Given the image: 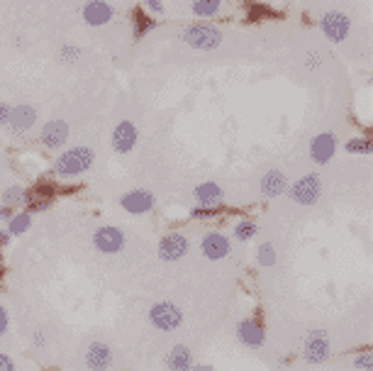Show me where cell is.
Here are the masks:
<instances>
[{
    "label": "cell",
    "mask_w": 373,
    "mask_h": 371,
    "mask_svg": "<svg viewBox=\"0 0 373 371\" xmlns=\"http://www.w3.org/2000/svg\"><path fill=\"white\" fill-rule=\"evenodd\" d=\"M93 164H96V149L78 145V147H69L66 151H61V154L56 156V162H54L52 171L54 176H59V178H78L91 171Z\"/></svg>",
    "instance_id": "6da1fadb"
},
{
    "label": "cell",
    "mask_w": 373,
    "mask_h": 371,
    "mask_svg": "<svg viewBox=\"0 0 373 371\" xmlns=\"http://www.w3.org/2000/svg\"><path fill=\"white\" fill-rule=\"evenodd\" d=\"M224 34L217 25H210V22H193L181 32V42L188 44L191 49H198V52H213L222 44Z\"/></svg>",
    "instance_id": "7a4b0ae2"
},
{
    "label": "cell",
    "mask_w": 373,
    "mask_h": 371,
    "mask_svg": "<svg viewBox=\"0 0 373 371\" xmlns=\"http://www.w3.org/2000/svg\"><path fill=\"white\" fill-rule=\"evenodd\" d=\"M330 352H332V342H330V335L325 330H310L303 339V350H300V357H303L305 364L310 366H320L330 359Z\"/></svg>",
    "instance_id": "3957f363"
},
{
    "label": "cell",
    "mask_w": 373,
    "mask_h": 371,
    "mask_svg": "<svg viewBox=\"0 0 373 371\" xmlns=\"http://www.w3.org/2000/svg\"><path fill=\"white\" fill-rule=\"evenodd\" d=\"M147 320L154 330L159 332H173L183 325V310L171 301H161L154 303L147 312Z\"/></svg>",
    "instance_id": "277c9868"
},
{
    "label": "cell",
    "mask_w": 373,
    "mask_h": 371,
    "mask_svg": "<svg viewBox=\"0 0 373 371\" xmlns=\"http://www.w3.org/2000/svg\"><path fill=\"white\" fill-rule=\"evenodd\" d=\"M286 193L290 195L295 205H315L322 198V178L317 173H305L298 181L288 183Z\"/></svg>",
    "instance_id": "5b68a950"
},
{
    "label": "cell",
    "mask_w": 373,
    "mask_h": 371,
    "mask_svg": "<svg viewBox=\"0 0 373 371\" xmlns=\"http://www.w3.org/2000/svg\"><path fill=\"white\" fill-rule=\"evenodd\" d=\"M320 30L325 34L327 42L332 44H344L352 34V20H349L347 12L341 10H327L320 17Z\"/></svg>",
    "instance_id": "8992f818"
},
{
    "label": "cell",
    "mask_w": 373,
    "mask_h": 371,
    "mask_svg": "<svg viewBox=\"0 0 373 371\" xmlns=\"http://www.w3.org/2000/svg\"><path fill=\"white\" fill-rule=\"evenodd\" d=\"M125 232L115 225H100L93 232V247L100 254H118L125 249Z\"/></svg>",
    "instance_id": "52a82bcc"
},
{
    "label": "cell",
    "mask_w": 373,
    "mask_h": 371,
    "mask_svg": "<svg viewBox=\"0 0 373 371\" xmlns=\"http://www.w3.org/2000/svg\"><path fill=\"white\" fill-rule=\"evenodd\" d=\"M191 252V240L181 232H169L159 240V259L161 262H181Z\"/></svg>",
    "instance_id": "ba28073f"
},
{
    "label": "cell",
    "mask_w": 373,
    "mask_h": 371,
    "mask_svg": "<svg viewBox=\"0 0 373 371\" xmlns=\"http://www.w3.org/2000/svg\"><path fill=\"white\" fill-rule=\"evenodd\" d=\"M154 205H156L154 193L147 189H132L120 195V208L125 213H129V215H147V213L154 210Z\"/></svg>",
    "instance_id": "9c48e42d"
},
{
    "label": "cell",
    "mask_w": 373,
    "mask_h": 371,
    "mask_svg": "<svg viewBox=\"0 0 373 371\" xmlns=\"http://www.w3.org/2000/svg\"><path fill=\"white\" fill-rule=\"evenodd\" d=\"M81 17L88 28H105L115 20V8L107 0H88L81 8Z\"/></svg>",
    "instance_id": "30bf717a"
},
{
    "label": "cell",
    "mask_w": 373,
    "mask_h": 371,
    "mask_svg": "<svg viewBox=\"0 0 373 371\" xmlns=\"http://www.w3.org/2000/svg\"><path fill=\"white\" fill-rule=\"evenodd\" d=\"M139 140V132H137V125L132 120H120L112 129V137H110V145L115 149V154H129L134 151Z\"/></svg>",
    "instance_id": "8fae6325"
},
{
    "label": "cell",
    "mask_w": 373,
    "mask_h": 371,
    "mask_svg": "<svg viewBox=\"0 0 373 371\" xmlns=\"http://www.w3.org/2000/svg\"><path fill=\"white\" fill-rule=\"evenodd\" d=\"M69 135H71L69 123L59 118L44 123L42 129H39V140H42V145L47 147V149H61V147H66Z\"/></svg>",
    "instance_id": "7c38bea8"
},
{
    "label": "cell",
    "mask_w": 373,
    "mask_h": 371,
    "mask_svg": "<svg viewBox=\"0 0 373 371\" xmlns=\"http://www.w3.org/2000/svg\"><path fill=\"white\" fill-rule=\"evenodd\" d=\"M237 339L249 350H262L266 344V330L254 317H244V320L237 323Z\"/></svg>",
    "instance_id": "4fadbf2b"
},
{
    "label": "cell",
    "mask_w": 373,
    "mask_h": 371,
    "mask_svg": "<svg viewBox=\"0 0 373 371\" xmlns=\"http://www.w3.org/2000/svg\"><path fill=\"white\" fill-rule=\"evenodd\" d=\"M337 154V137L332 132H320L310 140V159L317 167H325L332 162V156Z\"/></svg>",
    "instance_id": "5bb4252c"
},
{
    "label": "cell",
    "mask_w": 373,
    "mask_h": 371,
    "mask_svg": "<svg viewBox=\"0 0 373 371\" xmlns=\"http://www.w3.org/2000/svg\"><path fill=\"white\" fill-rule=\"evenodd\" d=\"M200 252L210 262H220V259L229 257V252H232V240L224 232H208L203 237V242H200Z\"/></svg>",
    "instance_id": "9a60e30c"
},
{
    "label": "cell",
    "mask_w": 373,
    "mask_h": 371,
    "mask_svg": "<svg viewBox=\"0 0 373 371\" xmlns=\"http://www.w3.org/2000/svg\"><path fill=\"white\" fill-rule=\"evenodd\" d=\"M198 208H222L224 203V189L217 181H203L193 189Z\"/></svg>",
    "instance_id": "2e32d148"
},
{
    "label": "cell",
    "mask_w": 373,
    "mask_h": 371,
    "mask_svg": "<svg viewBox=\"0 0 373 371\" xmlns=\"http://www.w3.org/2000/svg\"><path fill=\"white\" fill-rule=\"evenodd\" d=\"M85 366L91 371H107L112 364H115V359H112V350H110V344L107 342H91L88 347H85Z\"/></svg>",
    "instance_id": "e0dca14e"
},
{
    "label": "cell",
    "mask_w": 373,
    "mask_h": 371,
    "mask_svg": "<svg viewBox=\"0 0 373 371\" xmlns=\"http://www.w3.org/2000/svg\"><path fill=\"white\" fill-rule=\"evenodd\" d=\"M288 176L281 171V169H268L266 173L259 181V191H262L264 198H281L286 191H288Z\"/></svg>",
    "instance_id": "ac0fdd59"
},
{
    "label": "cell",
    "mask_w": 373,
    "mask_h": 371,
    "mask_svg": "<svg viewBox=\"0 0 373 371\" xmlns=\"http://www.w3.org/2000/svg\"><path fill=\"white\" fill-rule=\"evenodd\" d=\"M37 123V108L32 105H12V113H10V123H8V129H10L12 135H22L27 132L30 127H34Z\"/></svg>",
    "instance_id": "d6986e66"
},
{
    "label": "cell",
    "mask_w": 373,
    "mask_h": 371,
    "mask_svg": "<svg viewBox=\"0 0 373 371\" xmlns=\"http://www.w3.org/2000/svg\"><path fill=\"white\" fill-rule=\"evenodd\" d=\"M164 364L169 371H191L195 359H193V352L188 344H176V347H171L169 354L164 357Z\"/></svg>",
    "instance_id": "ffe728a7"
},
{
    "label": "cell",
    "mask_w": 373,
    "mask_h": 371,
    "mask_svg": "<svg viewBox=\"0 0 373 371\" xmlns=\"http://www.w3.org/2000/svg\"><path fill=\"white\" fill-rule=\"evenodd\" d=\"M151 30H156V20L147 10L137 8V10L132 12V39L134 42H142Z\"/></svg>",
    "instance_id": "44dd1931"
},
{
    "label": "cell",
    "mask_w": 373,
    "mask_h": 371,
    "mask_svg": "<svg viewBox=\"0 0 373 371\" xmlns=\"http://www.w3.org/2000/svg\"><path fill=\"white\" fill-rule=\"evenodd\" d=\"M30 195H32V191H27L25 186H8V189L3 191V195H0V203H6L17 210V208H25Z\"/></svg>",
    "instance_id": "7402d4cb"
},
{
    "label": "cell",
    "mask_w": 373,
    "mask_h": 371,
    "mask_svg": "<svg viewBox=\"0 0 373 371\" xmlns=\"http://www.w3.org/2000/svg\"><path fill=\"white\" fill-rule=\"evenodd\" d=\"M222 10V0H193L191 12L198 20H210Z\"/></svg>",
    "instance_id": "603a6c76"
},
{
    "label": "cell",
    "mask_w": 373,
    "mask_h": 371,
    "mask_svg": "<svg viewBox=\"0 0 373 371\" xmlns=\"http://www.w3.org/2000/svg\"><path fill=\"white\" fill-rule=\"evenodd\" d=\"M30 227H32V215H30L27 210H15V215L6 222V230H8V235H10V237L25 235Z\"/></svg>",
    "instance_id": "cb8c5ba5"
},
{
    "label": "cell",
    "mask_w": 373,
    "mask_h": 371,
    "mask_svg": "<svg viewBox=\"0 0 373 371\" xmlns=\"http://www.w3.org/2000/svg\"><path fill=\"white\" fill-rule=\"evenodd\" d=\"M259 235V225H256L254 220H237L235 222V237L239 240V242H251L254 237Z\"/></svg>",
    "instance_id": "d4e9b609"
},
{
    "label": "cell",
    "mask_w": 373,
    "mask_h": 371,
    "mask_svg": "<svg viewBox=\"0 0 373 371\" xmlns=\"http://www.w3.org/2000/svg\"><path fill=\"white\" fill-rule=\"evenodd\" d=\"M256 262L262 264L264 269H271V266H276V262H278L276 247H273L271 242H262V244H259V249H256Z\"/></svg>",
    "instance_id": "484cf974"
},
{
    "label": "cell",
    "mask_w": 373,
    "mask_h": 371,
    "mask_svg": "<svg viewBox=\"0 0 373 371\" xmlns=\"http://www.w3.org/2000/svg\"><path fill=\"white\" fill-rule=\"evenodd\" d=\"M344 149H347L349 154L368 156L373 151V140H371V137H354V140H349L347 145H344Z\"/></svg>",
    "instance_id": "4316f807"
},
{
    "label": "cell",
    "mask_w": 373,
    "mask_h": 371,
    "mask_svg": "<svg viewBox=\"0 0 373 371\" xmlns=\"http://www.w3.org/2000/svg\"><path fill=\"white\" fill-rule=\"evenodd\" d=\"M81 47H76V44H64V47L59 49V54H56V59H59V64L64 66H74L81 61Z\"/></svg>",
    "instance_id": "83f0119b"
},
{
    "label": "cell",
    "mask_w": 373,
    "mask_h": 371,
    "mask_svg": "<svg viewBox=\"0 0 373 371\" xmlns=\"http://www.w3.org/2000/svg\"><path fill=\"white\" fill-rule=\"evenodd\" d=\"M52 208V198H39V195H30V200H27L25 210L30 213V215H34V213H44V210Z\"/></svg>",
    "instance_id": "f1b7e54d"
},
{
    "label": "cell",
    "mask_w": 373,
    "mask_h": 371,
    "mask_svg": "<svg viewBox=\"0 0 373 371\" xmlns=\"http://www.w3.org/2000/svg\"><path fill=\"white\" fill-rule=\"evenodd\" d=\"M354 369L356 371H371L373 369V354L371 352H363L354 359Z\"/></svg>",
    "instance_id": "f546056e"
},
{
    "label": "cell",
    "mask_w": 373,
    "mask_h": 371,
    "mask_svg": "<svg viewBox=\"0 0 373 371\" xmlns=\"http://www.w3.org/2000/svg\"><path fill=\"white\" fill-rule=\"evenodd\" d=\"M142 10H147L149 15H164V0H142Z\"/></svg>",
    "instance_id": "4dcf8cb0"
},
{
    "label": "cell",
    "mask_w": 373,
    "mask_h": 371,
    "mask_svg": "<svg viewBox=\"0 0 373 371\" xmlns=\"http://www.w3.org/2000/svg\"><path fill=\"white\" fill-rule=\"evenodd\" d=\"M191 215L193 218H200V220H210V218H215L217 215V208H193L191 210Z\"/></svg>",
    "instance_id": "1f68e13d"
},
{
    "label": "cell",
    "mask_w": 373,
    "mask_h": 371,
    "mask_svg": "<svg viewBox=\"0 0 373 371\" xmlns=\"http://www.w3.org/2000/svg\"><path fill=\"white\" fill-rule=\"evenodd\" d=\"M10 113H12L10 103H0V127H8V123H10Z\"/></svg>",
    "instance_id": "d6a6232c"
},
{
    "label": "cell",
    "mask_w": 373,
    "mask_h": 371,
    "mask_svg": "<svg viewBox=\"0 0 373 371\" xmlns=\"http://www.w3.org/2000/svg\"><path fill=\"white\" fill-rule=\"evenodd\" d=\"M0 371H17V369H15V361H12V357L6 354V352H0Z\"/></svg>",
    "instance_id": "836d02e7"
},
{
    "label": "cell",
    "mask_w": 373,
    "mask_h": 371,
    "mask_svg": "<svg viewBox=\"0 0 373 371\" xmlns=\"http://www.w3.org/2000/svg\"><path fill=\"white\" fill-rule=\"evenodd\" d=\"M8 330H10V317H8L6 308L0 306V337H3V335H8Z\"/></svg>",
    "instance_id": "e575fe53"
},
{
    "label": "cell",
    "mask_w": 373,
    "mask_h": 371,
    "mask_svg": "<svg viewBox=\"0 0 373 371\" xmlns=\"http://www.w3.org/2000/svg\"><path fill=\"white\" fill-rule=\"evenodd\" d=\"M30 339H32V344L37 347V350H44V347H47V335L39 332V330H34L32 337H30Z\"/></svg>",
    "instance_id": "d590c367"
},
{
    "label": "cell",
    "mask_w": 373,
    "mask_h": 371,
    "mask_svg": "<svg viewBox=\"0 0 373 371\" xmlns=\"http://www.w3.org/2000/svg\"><path fill=\"white\" fill-rule=\"evenodd\" d=\"M12 215H15V208H10V205H6V203H0V220L8 222Z\"/></svg>",
    "instance_id": "8d00e7d4"
},
{
    "label": "cell",
    "mask_w": 373,
    "mask_h": 371,
    "mask_svg": "<svg viewBox=\"0 0 373 371\" xmlns=\"http://www.w3.org/2000/svg\"><path fill=\"white\" fill-rule=\"evenodd\" d=\"M12 237L8 235V230H0V247H6V244H10Z\"/></svg>",
    "instance_id": "74e56055"
},
{
    "label": "cell",
    "mask_w": 373,
    "mask_h": 371,
    "mask_svg": "<svg viewBox=\"0 0 373 371\" xmlns=\"http://www.w3.org/2000/svg\"><path fill=\"white\" fill-rule=\"evenodd\" d=\"M191 371H215V369L210 364H193Z\"/></svg>",
    "instance_id": "f35d334b"
}]
</instances>
